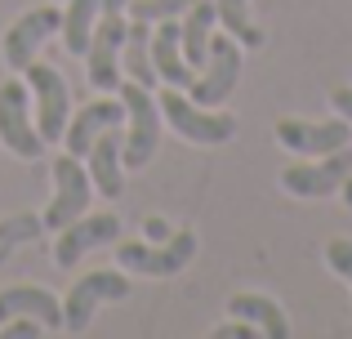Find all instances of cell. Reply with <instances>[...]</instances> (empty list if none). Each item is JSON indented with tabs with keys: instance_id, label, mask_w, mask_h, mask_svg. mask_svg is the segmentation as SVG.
<instances>
[{
	"instance_id": "obj_9",
	"label": "cell",
	"mask_w": 352,
	"mask_h": 339,
	"mask_svg": "<svg viewBox=\"0 0 352 339\" xmlns=\"http://www.w3.org/2000/svg\"><path fill=\"white\" fill-rule=\"evenodd\" d=\"M236 80H241V50H236V41L232 36H210V67H206V76H197L188 85L192 103H201V107L228 103L232 89H236Z\"/></svg>"
},
{
	"instance_id": "obj_3",
	"label": "cell",
	"mask_w": 352,
	"mask_h": 339,
	"mask_svg": "<svg viewBox=\"0 0 352 339\" xmlns=\"http://www.w3.org/2000/svg\"><path fill=\"white\" fill-rule=\"evenodd\" d=\"M23 76H27L32 98H36V134H41L45 143H58L63 134H67V116H72L67 80H63L58 67H50V63H36V58L23 67Z\"/></svg>"
},
{
	"instance_id": "obj_29",
	"label": "cell",
	"mask_w": 352,
	"mask_h": 339,
	"mask_svg": "<svg viewBox=\"0 0 352 339\" xmlns=\"http://www.w3.org/2000/svg\"><path fill=\"white\" fill-rule=\"evenodd\" d=\"M143 232H147V241H170V223H165V219L161 215H152V219H147V223H143Z\"/></svg>"
},
{
	"instance_id": "obj_25",
	"label": "cell",
	"mask_w": 352,
	"mask_h": 339,
	"mask_svg": "<svg viewBox=\"0 0 352 339\" xmlns=\"http://www.w3.org/2000/svg\"><path fill=\"white\" fill-rule=\"evenodd\" d=\"M326 263L352 286V241H344V237H339V241H330L326 245Z\"/></svg>"
},
{
	"instance_id": "obj_14",
	"label": "cell",
	"mask_w": 352,
	"mask_h": 339,
	"mask_svg": "<svg viewBox=\"0 0 352 339\" xmlns=\"http://www.w3.org/2000/svg\"><path fill=\"white\" fill-rule=\"evenodd\" d=\"M152 67H156V76L174 89H188L192 80H197V67L183 58V32H179L174 18L152 23Z\"/></svg>"
},
{
	"instance_id": "obj_22",
	"label": "cell",
	"mask_w": 352,
	"mask_h": 339,
	"mask_svg": "<svg viewBox=\"0 0 352 339\" xmlns=\"http://www.w3.org/2000/svg\"><path fill=\"white\" fill-rule=\"evenodd\" d=\"M41 232H45V215H32V210H23V215H9V219H0V263H5L9 254L18 250V245L36 241Z\"/></svg>"
},
{
	"instance_id": "obj_31",
	"label": "cell",
	"mask_w": 352,
	"mask_h": 339,
	"mask_svg": "<svg viewBox=\"0 0 352 339\" xmlns=\"http://www.w3.org/2000/svg\"><path fill=\"white\" fill-rule=\"evenodd\" d=\"M344 197H348V206H352V170H348V179H344Z\"/></svg>"
},
{
	"instance_id": "obj_18",
	"label": "cell",
	"mask_w": 352,
	"mask_h": 339,
	"mask_svg": "<svg viewBox=\"0 0 352 339\" xmlns=\"http://www.w3.org/2000/svg\"><path fill=\"white\" fill-rule=\"evenodd\" d=\"M228 317L250 322L258 335H267V339H285L290 335V322H285L281 304H272L267 295H232L228 299Z\"/></svg>"
},
{
	"instance_id": "obj_13",
	"label": "cell",
	"mask_w": 352,
	"mask_h": 339,
	"mask_svg": "<svg viewBox=\"0 0 352 339\" xmlns=\"http://www.w3.org/2000/svg\"><path fill=\"white\" fill-rule=\"evenodd\" d=\"M348 170H352V152L339 148V152H326L317 166H290V170H281V188L294 192V197H330V192L344 188Z\"/></svg>"
},
{
	"instance_id": "obj_27",
	"label": "cell",
	"mask_w": 352,
	"mask_h": 339,
	"mask_svg": "<svg viewBox=\"0 0 352 339\" xmlns=\"http://www.w3.org/2000/svg\"><path fill=\"white\" fill-rule=\"evenodd\" d=\"M219 339H254L258 331H254V326H250V322H241V317H236V322H228V326H219V331H214Z\"/></svg>"
},
{
	"instance_id": "obj_24",
	"label": "cell",
	"mask_w": 352,
	"mask_h": 339,
	"mask_svg": "<svg viewBox=\"0 0 352 339\" xmlns=\"http://www.w3.org/2000/svg\"><path fill=\"white\" fill-rule=\"evenodd\" d=\"M188 5L192 0H129V18L134 23H161V18H179V14H188Z\"/></svg>"
},
{
	"instance_id": "obj_4",
	"label": "cell",
	"mask_w": 352,
	"mask_h": 339,
	"mask_svg": "<svg viewBox=\"0 0 352 339\" xmlns=\"http://www.w3.org/2000/svg\"><path fill=\"white\" fill-rule=\"evenodd\" d=\"M192 254H197V232H174L170 241H152V245H116V259L125 272H138V277H174V272H183L192 263Z\"/></svg>"
},
{
	"instance_id": "obj_26",
	"label": "cell",
	"mask_w": 352,
	"mask_h": 339,
	"mask_svg": "<svg viewBox=\"0 0 352 339\" xmlns=\"http://www.w3.org/2000/svg\"><path fill=\"white\" fill-rule=\"evenodd\" d=\"M41 331H45V326L36 322V317H9V322H5V331H0V335H5V339H36Z\"/></svg>"
},
{
	"instance_id": "obj_2",
	"label": "cell",
	"mask_w": 352,
	"mask_h": 339,
	"mask_svg": "<svg viewBox=\"0 0 352 339\" xmlns=\"http://www.w3.org/2000/svg\"><path fill=\"white\" fill-rule=\"evenodd\" d=\"M156 103H161V121L170 125L174 134H183L188 143H228L236 134L232 112H206L201 103L183 98L174 85H165V94L156 98Z\"/></svg>"
},
{
	"instance_id": "obj_1",
	"label": "cell",
	"mask_w": 352,
	"mask_h": 339,
	"mask_svg": "<svg viewBox=\"0 0 352 339\" xmlns=\"http://www.w3.org/2000/svg\"><path fill=\"white\" fill-rule=\"evenodd\" d=\"M120 103L129 116V134L120 143V166L143 170L156 157V143H161V103L152 98V89L138 85V80H120Z\"/></svg>"
},
{
	"instance_id": "obj_19",
	"label": "cell",
	"mask_w": 352,
	"mask_h": 339,
	"mask_svg": "<svg viewBox=\"0 0 352 339\" xmlns=\"http://www.w3.org/2000/svg\"><path fill=\"white\" fill-rule=\"evenodd\" d=\"M120 67L129 72V80H138V85H147V89L161 80L156 67H152V23H134V18H129L125 45H120Z\"/></svg>"
},
{
	"instance_id": "obj_12",
	"label": "cell",
	"mask_w": 352,
	"mask_h": 339,
	"mask_svg": "<svg viewBox=\"0 0 352 339\" xmlns=\"http://www.w3.org/2000/svg\"><path fill=\"white\" fill-rule=\"evenodd\" d=\"M58 27H63V14H58L54 5L27 9V14L5 32V63H9L14 72H23L27 63L36 58V50H41V45L50 41L54 32H58Z\"/></svg>"
},
{
	"instance_id": "obj_10",
	"label": "cell",
	"mask_w": 352,
	"mask_h": 339,
	"mask_svg": "<svg viewBox=\"0 0 352 339\" xmlns=\"http://www.w3.org/2000/svg\"><path fill=\"white\" fill-rule=\"evenodd\" d=\"M116 237H120L116 215H80V219H72L67 228H58L54 263H58V268H72V263H80L94 245H112Z\"/></svg>"
},
{
	"instance_id": "obj_16",
	"label": "cell",
	"mask_w": 352,
	"mask_h": 339,
	"mask_svg": "<svg viewBox=\"0 0 352 339\" xmlns=\"http://www.w3.org/2000/svg\"><path fill=\"white\" fill-rule=\"evenodd\" d=\"M120 143H125V134H120L116 125H107V130L94 139V148L85 152V157H89V183H94L98 197H107V201H116L120 192H125V174H120Z\"/></svg>"
},
{
	"instance_id": "obj_6",
	"label": "cell",
	"mask_w": 352,
	"mask_h": 339,
	"mask_svg": "<svg viewBox=\"0 0 352 339\" xmlns=\"http://www.w3.org/2000/svg\"><path fill=\"white\" fill-rule=\"evenodd\" d=\"M129 286H134V281H125L120 272H89V277H80L76 286L67 290V304H63V331L85 335L89 322H94V313H98V304L125 299Z\"/></svg>"
},
{
	"instance_id": "obj_11",
	"label": "cell",
	"mask_w": 352,
	"mask_h": 339,
	"mask_svg": "<svg viewBox=\"0 0 352 339\" xmlns=\"http://www.w3.org/2000/svg\"><path fill=\"white\" fill-rule=\"evenodd\" d=\"M276 143L299 152V157H326V152L348 148L352 134L348 121H299V116H290V121H276Z\"/></svg>"
},
{
	"instance_id": "obj_15",
	"label": "cell",
	"mask_w": 352,
	"mask_h": 339,
	"mask_svg": "<svg viewBox=\"0 0 352 339\" xmlns=\"http://www.w3.org/2000/svg\"><path fill=\"white\" fill-rule=\"evenodd\" d=\"M9 317H36L45 331H63V304L41 286H9L0 290V326Z\"/></svg>"
},
{
	"instance_id": "obj_17",
	"label": "cell",
	"mask_w": 352,
	"mask_h": 339,
	"mask_svg": "<svg viewBox=\"0 0 352 339\" xmlns=\"http://www.w3.org/2000/svg\"><path fill=\"white\" fill-rule=\"evenodd\" d=\"M120 116H125V103H112V98H98V103H89L85 112H80L76 121L67 125V152H72V157H85V152L94 148V139L107 130V125H120Z\"/></svg>"
},
{
	"instance_id": "obj_8",
	"label": "cell",
	"mask_w": 352,
	"mask_h": 339,
	"mask_svg": "<svg viewBox=\"0 0 352 339\" xmlns=\"http://www.w3.org/2000/svg\"><path fill=\"white\" fill-rule=\"evenodd\" d=\"M125 18L120 14H103L94 23V36H89V85L98 89V94H112L120 89V45H125Z\"/></svg>"
},
{
	"instance_id": "obj_28",
	"label": "cell",
	"mask_w": 352,
	"mask_h": 339,
	"mask_svg": "<svg viewBox=\"0 0 352 339\" xmlns=\"http://www.w3.org/2000/svg\"><path fill=\"white\" fill-rule=\"evenodd\" d=\"M330 107H335V112L352 125V89H348V85H339L335 94H330Z\"/></svg>"
},
{
	"instance_id": "obj_7",
	"label": "cell",
	"mask_w": 352,
	"mask_h": 339,
	"mask_svg": "<svg viewBox=\"0 0 352 339\" xmlns=\"http://www.w3.org/2000/svg\"><path fill=\"white\" fill-rule=\"evenodd\" d=\"M0 139L14 157L36 161L45 152V139L32 125V107H27V85L23 80H5L0 85Z\"/></svg>"
},
{
	"instance_id": "obj_30",
	"label": "cell",
	"mask_w": 352,
	"mask_h": 339,
	"mask_svg": "<svg viewBox=\"0 0 352 339\" xmlns=\"http://www.w3.org/2000/svg\"><path fill=\"white\" fill-rule=\"evenodd\" d=\"M125 5H129V0H98V9H103V14H120Z\"/></svg>"
},
{
	"instance_id": "obj_20",
	"label": "cell",
	"mask_w": 352,
	"mask_h": 339,
	"mask_svg": "<svg viewBox=\"0 0 352 339\" xmlns=\"http://www.w3.org/2000/svg\"><path fill=\"white\" fill-rule=\"evenodd\" d=\"M219 23V9L214 0H192L188 5V18L179 23L183 32V58L192 67H206V54H210V27Z\"/></svg>"
},
{
	"instance_id": "obj_23",
	"label": "cell",
	"mask_w": 352,
	"mask_h": 339,
	"mask_svg": "<svg viewBox=\"0 0 352 339\" xmlns=\"http://www.w3.org/2000/svg\"><path fill=\"white\" fill-rule=\"evenodd\" d=\"M214 9H219V23H223L245 50L263 45V32H258V27L250 23V14H245V0H214Z\"/></svg>"
},
{
	"instance_id": "obj_5",
	"label": "cell",
	"mask_w": 352,
	"mask_h": 339,
	"mask_svg": "<svg viewBox=\"0 0 352 339\" xmlns=\"http://www.w3.org/2000/svg\"><path fill=\"white\" fill-rule=\"evenodd\" d=\"M89 197H94V183H89V170L80 166V157H58L54 161V201L45 210V228H67L72 219H80L89 210Z\"/></svg>"
},
{
	"instance_id": "obj_21",
	"label": "cell",
	"mask_w": 352,
	"mask_h": 339,
	"mask_svg": "<svg viewBox=\"0 0 352 339\" xmlns=\"http://www.w3.org/2000/svg\"><path fill=\"white\" fill-rule=\"evenodd\" d=\"M94 23H98V0H67V9H63V41H67L72 54L89 50Z\"/></svg>"
}]
</instances>
